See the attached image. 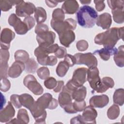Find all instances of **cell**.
<instances>
[{
  "instance_id": "cell-10",
  "label": "cell",
  "mask_w": 124,
  "mask_h": 124,
  "mask_svg": "<svg viewBox=\"0 0 124 124\" xmlns=\"http://www.w3.org/2000/svg\"><path fill=\"white\" fill-rule=\"evenodd\" d=\"M15 33L9 28L3 29L0 34V47L1 49L8 50L11 41L15 38Z\"/></svg>"
},
{
  "instance_id": "cell-43",
  "label": "cell",
  "mask_w": 124,
  "mask_h": 124,
  "mask_svg": "<svg viewBox=\"0 0 124 124\" xmlns=\"http://www.w3.org/2000/svg\"><path fill=\"white\" fill-rule=\"evenodd\" d=\"M88 43L85 40H80L76 43V47L78 51H84L86 50L88 48Z\"/></svg>"
},
{
  "instance_id": "cell-30",
  "label": "cell",
  "mask_w": 124,
  "mask_h": 124,
  "mask_svg": "<svg viewBox=\"0 0 124 124\" xmlns=\"http://www.w3.org/2000/svg\"><path fill=\"white\" fill-rule=\"evenodd\" d=\"M69 67V65L64 61H61L59 63L56 69L57 75L60 77H64L67 73Z\"/></svg>"
},
{
  "instance_id": "cell-9",
  "label": "cell",
  "mask_w": 124,
  "mask_h": 124,
  "mask_svg": "<svg viewBox=\"0 0 124 124\" xmlns=\"http://www.w3.org/2000/svg\"><path fill=\"white\" fill-rule=\"evenodd\" d=\"M56 35L52 31H47L37 34L36 40L39 46H49L55 42Z\"/></svg>"
},
{
  "instance_id": "cell-15",
  "label": "cell",
  "mask_w": 124,
  "mask_h": 124,
  "mask_svg": "<svg viewBox=\"0 0 124 124\" xmlns=\"http://www.w3.org/2000/svg\"><path fill=\"white\" fill-rule=\"evenodd\" d=\"M109 102V98L106 94L100 95H94L92 96L90 100V106L93 108H102L106 106Z\"/></svg>"
},
{
  "instance_id": "cell-25",
  "label": "cell",
  "mask_w": 124,
  "mask_h": 124,
  "mask_svg": "<svg viewBox=\"0 0 124 124\" xmlns=\"http://www.w3.org/2000/svg\"><path fill=\"white\" fill-rule=\"evenodd\" d=\"M114 61L115 64L120 67L124 66V45L120 46L117 48V52L114 55Z\"/></svg>"
},
{
  "instance_id": "cell-40",
  "label": "cell",
  "mask_w": 124,
  "mask_h": 124,
  "mask_svg": "<svg viewBox=\"0 0 124 124\" xmlns=\"http://www.w3.org/2000/svg\"><path fill=\"white\" fill-rule=\"evenodd\" d=\"M11 87V83L7 78H0V90L6 92L9 90Z\"/></svg>"
},
{
  "instance_id": "cell-50",
  "label": "cell",
  "mask_w": 124,
  "mask_h": 124,
  "mask_svg": "<svg viewBox=\"0 0 124 124\" xmlns=\"http://www.w3.org/2000/svg\"><path fill=\"white\" fill-rule=\"evenodd\" d=\"M70 124H85L82 117L81 115H78L71 119Z\"/></svg>"
},
{
  "instance_id": "cell-2",
  "label": "cell",
  "mask_w": 124,
  "mask_h": 124,
  "mask_svg": "<svg viewBox=\"0 0 124 124\" xmlns=\"http://www.w3.org/2000/svg\"><path fill=\"white\" fill-rule=\"evenodd\" d=\"M123 40L120 34L119 28L113 27L97 34L94 38V43L104 47H113L119 39Z\"/></svg>"
},
{
  "instance_id": "cell-12",
  "label": "cell",
  "mask_w": 124,
  "mask_h": 124,
  "mask_svg": "<svg viewBox=\"0 0 124 124\" xmlns=\"http://www.w3.org/2000/svg\"><path fill=\"white\" fill-rule=\"evenodd\" d=\"M11 102H8V105L5 108L0 109V122L6 123L9 122L14 117L15 114V110Z\"/></svg>"
},
{
  "instance_id": "cell-38",
  "label": "cell",
  "mask_w": 124,
  "mask_h": 124,
  "mask_svg": "<svg viewBox=\"0 0 124 124\" xmlns=\"http://www.w3.org/2000/svg\"><path fill=\"white\" fill-rule=\"evenodd\" d=\"M37 76L41 79H46L49 77L50 72L47 67L43 66L37 70Z\"/></svg>"
},
{
  "instance_id": "cell-52",
  "label": "cell",
  "mask_w": 124,
  "mask_h": 124,
  "mask_svg": "<svg viewBox=\"0 0 124 124\" xmlns=\"http://www.w3.org/2000/svg\"><path fill=\"white\" fill-rule=\"evenodd\" d=\"M57 62V59L56 56L51 55L50 56H48L46 65H49V66H53L55 65Z\"/></svg>"
},
{
  "instance_id": "cell-48",
  "label": "cell",
  "mask_w": 124,
  "mask_h": 124,
  "mask_svg": "<svg viewBox=\"0 0 124 124\" xmlns=\"http://www.w3.org/2000/svg\"><path fill=\"white\" fill-rule=\"evenodd\" d=\"M35 32L37 34L42 32L48 31V26L44 24H37L34 30Z\"/></svg>"
},
{
  "instance_id": "cell-37",
  "label": "cell",
  "mask_w": 124,
  "mask_h": 124,
  "mask_svg": "<svg viewBox=\"0 0 124 124\" xmlns=\"http://www.w3.org/2000/svg\"><path fill=\"white\" fill-rule=\"evenodd\" d=\"M107 3L111 10L116 8L124 9V1L123 0H107Z\"/></svg>"
},
{
  "instance_id": "cell-42",
  "label": "cell",
  "mask_w": 124,
  "mask_h": 124,
  "mask_svg": "<svg viewBox=\"0 0 124 124\" xmlns=\"http://www.w3.org/2000/svg\"><path fill=\"white\" fill-rule=\"evenodd\" d=\"M10 102L16 108H19L22 106L19 100V95L18 94H12L10 96Z\"/></svg>"
},
{
  "instance_id": "cell-47",
  "label": "cell",
  "mask_w": 124,
  "mask_h": 124,
  "mask_svg": "<svg viewBox=\"0 0 124 124\" xmlns=\"http://www.w3.org/2000/svg\"><path fill=\"white\" fill-rule=\"evenodd\" d=\"M64 60L70 67H72L76 64V60L74 56L71 54H66L64 57Z\"/></svg>"
},
{
  "instance_id": "cell-44",
  "label": "cell",
  "mask_w": 124,
  "mask_h": 124,
  "mask_svg": "<svg viewBox=\"0 0 124 124\" xmlns=\"http://www.w3.org/2000/svg\"><path fill=\"white\" fill-rule=\"evenodd\" d=\"M104 85L108 89L109 88H112L114 85V82L113 79L108 77H104L101 79Z\"/></svg>"
},
{
  "instance_id": "cell-20",
  "label": "cell",
  "mask_w": 124,
  "mask_h": 124,
  "mask_svg": "<svg viewBox=\"0 0 124 124\" xmlns=\"http://www.w3.org/2000/svg\"><path fill=\"white\" fill-rule=\"evenodd\" d=\"M117 52V48L113 47H104L103 48L96 50L94 52V54H97L100 57V58L104 61H108L111 56L114 55Z\"/></svg>"
},
{
  "instance_id": "cell-27",
  "label": "cell",
  "mask_w": 124,
  "mask_h": 124,
  "mask_svg": "<svg viewBox=\"0 0 124 124\" xmlns=\"http://www.w3.org/2000/svg\"><path fill=\"white\" fill-rule=\"evenodd\" d=\"M114 103L117 105L123 106L124 103V91L122 88L116 90L113 96Z\"/></svg>"
},
{
  "instance_id": "cell-32",
  "label": "cell",
  "mask_w": 124,
  "mask_h": 124,
  "mask_svg": "<svg viewBox=\"0 0 124 124\" xmlns=\"http://www.w3.org/2000/svg\"><path fill=\"white\" fill-rule=\"evenodd\" d=\"M120 112V110L119 106L116 104H114L108 109L107 116L109 119L115 120L118 117Z\"/></svg>"
},
{
  "instance_id": "cell-29",
  "label": "cell",
  "mask_w": 124,
  "mask_h": 124,
  "mask_svg": "<svg viewBox=\"0 0 124 124\" xmlns=\"http://www.w3.org/2000/svg\"><path fill=\"white\" fill-rule=\"evenodd\" d=\"M21 0H0V8L1 11L6 12L12 8L13 6L17 5L20 2Z\"/></svg>"
},
{
  "instance_id": "cell-36",
  "label": "cell",
  "mask_w": 124,
  "mask_h": 124,
  "mask_svg": "<svg viewBox=\"0 0 124 124\" xmlns=\"http://www.w3.org/2000/svg\"><path fill=\"white\" fill-rule=\"evenodd\" d=\"M52 19L56 21H63L64 20L65 15L63 10L61 8H57L53 10L52 15Z\"/></svg>"
},
{
  "instance_id": "cell-14",
  "label": "cell",
  "mask_w": 124,
  "mask_h": 124,
  "mask_svg": "<svg viewBox=\"0 0 124 124\" xmlns=\"http://www.w3.org/2000/svg\"><path fill=\"white\" fill-rule=\"evenodd\" d=\"M48 46H39L34 51V55L36 57L38 63L42 65H46L48 57V52L47 47Z\"/></svg>"
},
{
  "instance_id": "cell-5",
  "label": "cell",
  "mask_w": 124,
  "mask_h": 124,
  "mask_svg": "<svg viewBox=\"0 0 124 124\" xmlns=\"http://www.w3.org/2000/svg\"><path fill=\"white\" fill-rule=\"evenodd\" d=\"M77 64H85L89 68L96 67L97 60L93 53L91 52L86 53H78L74 55Z\"/></svg>"
},
{
  "instance_id": "cell-54",
  "label": "cell",
  "mask_w": 124,
  "mask_h": 124,
  "mask_svg": "<svg viewBox=\"0 0 124 124\" xmlns=\"http://www.w3.org/2000/svg\"><path fill=\"white\" fill-rule=\"evenodd\" d=\"M46 4L50 8H53L57 5L58 2L55 0H46Z\"/></svg>"
},
{
  "instance_id": "cell-3",
  "label": "cell",
  "mask_w": 124,
  "mask_h": 124,
  "mask_svg": "<svg viewBox=\"0 0 124 124\" xmlns=\"http://www.w3.org/2000/svg\"><path fill=\"white\" fill-rule=\"evenodd\" d=\"M99 74L97 67L89 68L87 70V80L93 91L98 93H103L107 91L108 89L103 84Z\"/></svg>"
},
{
  "instance_id": "cell-11",
  "label": "cell",
  "mask_w": 124,
  "mask_h": 124,
  "mask_svg": "<svg viewBox=\"0 0 124 124\" xmlns=\"http://www.w3.org/2000/svg\"><path fill=\"white\" fill-rule=\"evenodd\" d=\"M87 70L88 69L85 67H80L76 69L71 79L72 82L78 87L82 86L87 80Z\"/></svg>"
},
{
  "instance_id": "cell-26",
  "label": "cell",
  "mask_w": 124,
  "mask_h": 124,
  "mask_svg": "<svg viewBox=\"0 0 124 124\" xmlns=\"http://www.w3.org/2000/svg\"><path fill=\"white\" fill-rule=\"evenodd\" d=\"M34 16L37 24H42L46 21L47 18L46 11L41 7H36L34 11Z\"/></svg>"
},
{
  "instance_id": "cell-19",
  "label": "cell",
  "mask_w": 124,
  "mask_h": 124,
  "mask_svg": "<svg viewBox=\"0 0 124 124\" xmlns=\"http://www.w3.org/2000/svg\"><path fill=\"white\" fill-rule=\"evenodd\" d=\"M52 99V95L50 93H45L37 99L35 101V105L42 110L49 109Z\"/></svg>"
},
{
  "instance_id": "cell-13",
  "label": "cell",
  "mask_w": 124,
  "mask_h": 124,
  "mask_svg": "<svg viewBox=\"0 0 124 124\" xmlns=\"http://www.w3.org/2000/svg\"><path fill=\"white\" fill-rule=\"evenodd\" d=\"M97 116V111L92 106H87L83 109L82 117L85 124H96L95 119Z\"/></svg>"
},
{
  "instance_id": "cell-24",
  "label": "cell",
  "mask_w": 124,
  "mask_h": 124,
  "mask_svg": "<svg viewBox=\"0 0 124 124\" xmlns=\"http://www.w3.org/2000/svg\"><path fill=\"white\" fill-rule=\"evenodd\" d=\"M72 98L71 95L68 92L62 90L59 94L58 97V103L62 108H63L65 106L71 103Z\"/></svg>"
},
{
  "instance_id": "cell-23",
  "label": "cell",
  "mask_w": 124,
  "mask_h": 124,
  "mask_svg": "<svg viewBox=\"0 0 124 124\" xmlns=\"http://www.w3.org/2000/svg\"><path fill=\"white\" fill-rule=\"evenodd\" d=\"M87 94L86 88L84 86H81L76 88L72 93L71 96L75 101L84 100Z\"/></svg>"
},
{
  "instance_id": "cell-31",
  "label": "cell",
  "mask_w": 124,
  "mask_h": 124,
  "mask_svg": "<svg viewBox=\"0 0 124 124\" xmlns=\"http://www.w3.org/2000/svg\"><path fill=\"white\" fill-rule=\"evenodd\" d=\"M25 66V71L28 73H34L38 67V64L33 58H29L24 63Z\"/></svg>"
},
{
  "instance_id": "cell-16",
  "label": "cell",
  "mask_w": 124,
  "mask_h": 124,
  "mask_svg": "<svg viewBox=\"0 0 124 124\" xmlns=\"http://www.w3.org/2000/svg\"><path fill=\"white\" fill-rule=\"evenodd\" d=\"M25 66L24 62L15 61L8 70V76L12 78H18L25 70Z\"/></svg>"
},
{
  "instance_id": "cell-33",
  "label": "cell",
  "mask_w": 124,
  "mask_h": 124,
  "mask_svg": "<svg viewBox=\"0 0 124 124\" xmlns=\"http://www.w3.org/2000/svg\"><path fill=\"white\" fill-rule=\"evenodd\" d=\"M14 58L16 61H19L25 63L29 59V55L26 51L20 49L15 52Z\"/></svg>"
},
{
  "instance_id": "cell-4",
  "label": "cell",
  "mask_w": 124,
  "mask_h": 124,
  "mask_svg": "<svg viewBox=\"0 0 124 124\" xmlns=\"http://www.w3.org/2000/svg\"><path fill=\"white\" fill-rule=\"evenodd\" d=\"M50 24L52 28L59 35L66 30L73 31L77 27L75 20L69 18L63 21H56L51 19Z\"/></svg>"
},
{
  "instance_id": "cell-55",
  "label": "cell",
  "mask_w": 124,
  "mask_h": 124,
  "mask_svg": "<svg viewBox=\"0 0 124 124\" xmlns=\"http://www.w3.org/2000/svg\"><path fill=\"white\" fill-rule=\"evenodd\" d=\"M6 124H20V123L17 118H15V119H12L9 122H7Z\"/></svg>"
},
{
  "instance_id": "cell-21",
  "label": "cell",
  "mask_w": 124,
  "mask_h": 124,
  "mask_svg": "<svg viewBox=\"0 0 124 124\" xmlns=\"http://www.w3.org/2000/svg\"><path fill=\"white\" fill-rule=\"evenodd\" d=\"M79 4L76 0L65 1L62 6V9L66 14H74L77 12Z\"/></svg>"
},
{
  "instance_id": "cell-22",
  "label": "cell",
  "mask_w": 124,
  "mask_h": 124,
  "mask_svg": "<svg viewBox=\"0 0 124 124\" xmlns=\"http://www.w3.org/2000/svg\"><path fill=\"white\" fill-rule=\"evenodd\" d=\"M19 100L22 106L30 111L32 108L35 103L32 96L28 93H23L19 95Z\"/></svg>"
},
{
  "instance_id": "cell-56",
  "label": "cell",
  "mask_w": 124,
  "mask_h": 124,
  "mask_svg": "<svg viewBox=\"0 0 124 124\" xmlns=\"http://www.w3.org/2000/svg\"><path fill=\"white\" fill-rule=\"evenodd\" d=\"M79 1L82 4L87 5L90 3L91 2V0H79Z\"/></svg>"
},
{
  "instance_id": "cell-49",
  "label": "cell",
  "mask_w": 124,
  "mask_h": 124,
  "mask_svg": "<svg viewBox=\"0 0 124 124\" xmlns=\"http://www.w3.org/2000/svg\"><path fill=\"white\" fill-rule=\"evenodd\" d=\"M96 10L98 12L102 11L105 8V4L104 0H94Z\"/></svg>"
},
{
  "instance_id": "cell-28",
  "label": "cell",
  "mask_w": 124,
  "mask_h": 124,
  "mask_svg": "<svg viewBox=\"0 0 124 124\" xmlns=\"http://www.w3.org/2000/svg\"><path fill=\"white\" fill-rule=\"evenodd\" d=\"M114 21L118 24H122L124 21V9L116 8L111 10Z\"/></svg>"
},
{
  "instance_id": "cell-18",
  "label": "cell",
  "mask_w": 124,
  "mask_h": 124,
  "mask_svg": "<svg viewBox=\"0 0 124 124\" xmlns=\"http://www.w3.org/2000/svg\"><path fill=\"white\" fill-rule=\"evenodd\" d=\"M95 23L98 26L100 27L103 30H108L109 29L112 23L111 16L108 13H103L98 16Z\"/></svg>"
},
{
  "instance_id": "cell-1",
  "label": "cell",
  "mask_w": 124,
  "mask_h": 124,
  "mask_svg": "<svg viewBox=\"0 0 124 124\" xmlns=\"http://www.w3.org/2000/svg\"><path fill=\"white\" fill-rule=\"evenodd\" d=\"M98 17L97 12L93 7L84 5L81 7L76 14L78 23L84 28L93 27Z\"/></svg>"
},
{
  "instance_id": "cell-51",
  "label": "cell",
  "mask_w": 124,
  "mask_h": 124,
  "mask_svg": "<svg viewBox=\"0 0 124 124\" xmlns=\"http://www.w3.org/2000/svg\"><path fill=\"white\" fill-rule=\"evenodd\" d=\"M63 108L64 109V111L67 113L73 114V113H77V111L74 108L72 102L71 103L65 106L64 107H63Z\"/></svg>"
},
{
  "instance_id": "cell-7",
  "label": "cell",
  "mask_w": 124,
  "mask_h": 124,
  "mask_svg": "<svg viewBox=\"0 0 124 124\" xmlns=\"http://www.w3.org/2000/svg\"><path fill=\"white\" fill-rule=\"evenodd\" d=\"M9 24L13 27L16 33L19 35H24L29 31V29L25 23L15 14H12L8 18Z\"/></svg>"
},
{
  "instance_id": "cell-8",
  "label": "cell",
  "mask_w": 124,
  "mask_h": 124,
  "mask_svg": "<svg viewBox=\"0 0 124 124\" xmlns=\"http://www.w3.org/2000/svg\"><path fill=\"white\" fill-rule=\"evenodd\" d=\"M35 8L32 3L21 0L20 2L16 5V15L20 17H27L34 12Z\"/></svg>"
},
{
  "instance_id": "cell-41",
  "label": "cell",
  "mask_w": 124,
  "mask_h": 124,
  "mask_svg": "<svg viewBox=\"0 0 124 124\" xmlns=\"http://www.w3.org/2000/svg\"><path fill=\"white\" fill-rule=\"evenodd\" d=\"M86 103L84 100L82 101H75L73 103V106L74 109L77 112H80L83 110L86 107Z\"/></svg>"
},
{
  "instance_id": "cell-17",
  "label": "cell",
  "mask_w": 124,
  "mask_h": 124,
  "mask_svg": "<svg viewBox=\"0 0 124 124\" xmlns=\"http://www.w3.org/2000/svg\"><path fill=\"white\" fill-rule=\"evenodd\" d=\"M60 43L66 47H68L75 40V33L72 30H66L59 35Z\"/></svg>"
},
{
  "instance_id": "cell-34",
  "label": "cell",
  "mask_w": 124,
  "mask_h": 124,
  "mask_svg": "<svg viewBox=\"0 0 124 124\" xmlns=\"http://www.w3.org/2000/svg\"><path fill=\"white\" fill-rule=\"evenodd\" d=\"M17 119L20 122V124H28L30 119L27 111L24 108L20 109L17 112Z\"/></svg>"
},
{
  "instance_id": "cell-6",
  "label": "cell",
  "mask_w": 124,
  "mask_h": 124,
  "mask_svg": "<svg viewBox=\"0 0 124 124\" xmlns=\"http://www.w3.org/2000/svg\"><path fill=\"white\" fill-rule=\"evenodd\" d=\"M23 84L35 95H41L44 92L42 86L32 75L29 74L25 77L23 80Z\"/></svg>"
},
{
  "instance_id": "cell-53",
  "label": "cell",
  "mask_w": 124,
  "mask_h": 124,
  "mask_svg": "<svg viewBox=\"0 0 124 124\" xmlns=\"http://www.w3.org/2000/svg\"><path fill=\"white\" fill-rule=\"evenodd\" d=\"M64 87V82L62 80H59L57 81L56 86L53 89V91L55 93L60 92L63 89Z\"/></svg>"
},
{
  "instance_id": "cell-45",
  "label": "cell",
  "mask_w": 124,
  "mask_h": 124,
  "mask_svg": "<svg viewBox=\"0 0 124 124\" xmlns=\"http://www.w3.org/2000/svg\"><path fill=\"white\" fill-rule=\"evenodd\" d=\"M23 22L28 27L29 30L31 29L34 26L35 24V20L34 18L31 16L26 17L24 18Z\"/></svg>"
},
{
  "instance_id": "cell-39",
  "label": "cell",
  "mask_w": 124,
  "mask_h": 124,
  "mask_svg": "<svg viewBox=\"0 0 124 124\" xmlns=\"http://www.w3.org/2000/svg\"><path fill=\"white\" fill-rule=\"evenodd\" d=\"M57 84V81L53 77H48L44 81L45 86L48 89H53L55 88Z\"/></svg>"
},
{
  "instance_id": "cell-35",
  "label": "cell",
  "mask_w": 124,
  "mask_h": 124,
  "mask_svg": "<svg viewBox=\"0 0 124 124\" xmlns=\"http://www.w3.org/2000/svg\"><path fill=\"white\" fill-rule=\"evenodd\" d=\"M10 57V53L8 50L0 49V67L8 66V62Z\"/></svg>"
},
{
  "instance_id": "cell-46",
  "label": "cell",
  "mask_w": 124,
  "mask_h": 124,
  "mask_svg": "<svg viewBox=\"0 0 124 124\" xmlns=\"http://www.w3.org/2000/svg\"><path fill=\"white\" fill-rule=\"evenodd\" d=\"M54 54L57 58L59 59H62L64 58L67 54V50L65 47L59 46Z\"/></svg>"
}]
</instances>
